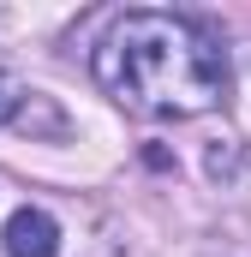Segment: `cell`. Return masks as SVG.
I'll return each mask as SVG.
<instances>
[{
  "instance_id": "6da1fadb",
  "label": "cell",
  "mask_w": 251,
  "mask_h": 257,
  "mask_svg": "<svg viewBox=\"0 0 251 257\" xmlns=\"http://www.w3.org/2000/svg\"><path fill=\"white\" fill-rule=\"evenodd\" d=\"M96 84L150 120H197L221 102L227 60L215 36L191 18L126 12L96 42Z\"/></svg>"
},
{
  "instance_id": "7a4b0ae2",
  "label": "cell",
  "mask_w": 251,
  "mask_h": 257,
  "mask_svg": "<svg viewBox=\"0 0 251 257\" xmlns=\"http://www.w3.org/2000/svg\"><path fill=\"white\" fill-rule=\"evenodd\" d=\"M60 251V227L48 209H18L6 221V257H54Z\"/></svg>"
},
{
  "instance_id": "3957f363",
  "label": "cell",
  "mask_w": 251,
  "mask_h": 257,
  "mask_svg": "<svg viewBox=\"0 0 251 257\" xmlns=\"http://www.w3.org/2000/svg\"><path fill=\"white\" fill-rule=\"evenodd\" d=\"M24 102H30V90H24V84H18V78H12V66L0 60V126H12V120H18V108H24Z\"/></svg>"
}]
</instances>
